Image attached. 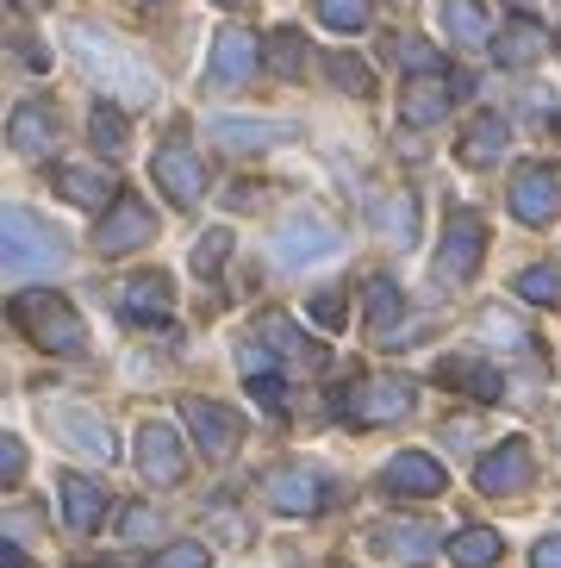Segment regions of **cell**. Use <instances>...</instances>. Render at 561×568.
Returning a JSON list of instances; mask_svg holds the SVG:
<instances>
[{"mask_svg":"<svg viewBox=\"0 0 561 568\" xmlns=\"http://www.w3.org/2000/svg\"><path fill=\"white\" fill-rule=\"evenodd\" d=\"M69 51L82 57V69L94 75V82L113 88L119 101H132V106L156 101V75H150L144 57H132L119 38H100L94 26H69Z\"/></svg>","mask_w":561,"mask_h":568,"instance_id":"1","label":"cell"},{"mask_svg":"<svg viewBox=\"0 0 561 568\" xmlns=\"http://www.w3.org/2000/svg\"><path fill=\"white\" fill-rule=\"evenodd\" d=\"M0 244H7V275L63 268V256H69L63 232H57L50 219H38L32 206H7V219H0Z\"/></svg>","mask_w":561,"mask_h":568,"instance_id":"2","label":"cell"},{"mask_svg":"<svg viewBox=\"0 0 561 568\" xmlns=\"http://www.w3.org/2000/svg\"><path fill=\"white\" fill-rule=\"evenodd\" d=\"M13 318H19V332H32V344H44L57 356L88 351V325L63 294H13Z\"/></svg>","mask_w":561,"mask_h":568,"instance_id":"3","label":"cell"},{"mask_svg":"<svg viewBox=\"0 0 561 568\" xmlns=\"http://www.w3.org/2000/svg\"><path fill=\"white\" fill-rule=\"evenodd\" d=\"M330 406H337L349 425H394V418H406L418 406V394H412L406 375H363L356 387L330 394Z\"/></svg>","mask_w":561,"mask_h":568,"instance_id":"4","label":"cell"},{"mask_svg":"<svg viewBox=\"0 0 561 568\" xmlns=\"http://www.w3.org/2000/svg\"><path fill=\"white\" fill-rule=\"evenodd\" d=\"M44 425H50V437H63L69 450L88 456V463H113L119 456L113 425H106L94 406H82V400H44Z\"/></svg>","mask_w":561,"mask_h":568,"instance_id":"5","label":"cell"},{"mask_svg":"<svg viewBox=\"0 0 561 568\" xmlns=\"http://www.w3.org/2000/svg\"><path fill=\"white\" fill-rule=\"evenodd\" d=\"M480 256H487V225L475 213H456L443 232V251H437V282L443 287H462L480 275Z\"/></svg>","mask_w":561,"mask_h":568,"instance_id":"6","label":"cell"},{"mask_svg":"<svg viewBox=\"0 0 561 568\" xmlns=\"http://www.w3.org/2000/svg\"><path fill=\"white\" fill-rule=\"evenodd\" d=\"M113 306L125 325H163L175 313V282H169L163 268H144V275H125L113 287Z\"/></svg>","mask_w":561,"mask_h":568,"instance_id":"7","label":"cell"},{"mask_svg":"<svg viewBox=\"0 0 561 568\" xmlns=\"http://www.w3.org/2000/svg\"><path fill=\"white\" fill-rule=\"evenodd\" d=\"M530 468H537L530 444H524V437H506V444H493V450L480 456L475 487L487 494V500H506V494H524V487H530Z\"/></svg>","mask_w":561,"mask_h":568,"instance_id":"8","label":"cell"},{"mask_svg":"<svg viewBox=\"0 0 561 568\" xmlns=\"http://www.w3.org/2000/svg\"><path fill=\"white\" fill-rule=\"evenodd\" d=\"M263 500L275 506L280 518H313L318 506H325V475L306 468V463H280L263 481Z\"/></svg>","mask_w":561,"mask_h":568,"instance_id":"9","label":"cell"},{"mask_svg":"<svg viewBox=\"0 0 561 568\" xmlns=\"http://www.w3.org/2000/svg\"><path fill=\"white\" fill-rule=\"evenodd\" d=\"M344 251V232L330 225V219H318V213H299V219H287L275 232V256L280 263H325V256H337Z\"/></svg>","mask_w":561,"mask_h":568,"instance_id":"10","label":"cell"},{"mask_svg":"<svg viewBox=\"0 0 561 568\" xmlns=\"http://www.w3.org/2000/svg\"><path fill=\"white\" fill-rule=\"evenodd\" d=\"M150 175H156V187H163L175 206H194L200 194H206V169H200V156H194L187 138H169L163 151L150 156Z\"/></svg>","mask_w":561,"mask_h":568,"instance_id":"11","label":"cell"},{"mask_svg":"<svg viewBox=\"0 0 561 568\" xmlns=\"http://www.w3.org/2000/svg\"><path fill=\"white\" fill-rule=\"evenodd\" d=\"M187 432H194V444L206 450V463H225V456H237V444H244V418L232 413L225 400H187Z\"/></svg>","mask_w":561,"mask_h":568,"instance_id":"12","label":"cell"},{"mask_svg":"<svg viewBox=\"0 0 561 568\" xmlns=\"http://www.w3.org/2000/svg\"><path fill=\"white\" fill-rule=\"evenodd\" d=\"M137 475L156 487H175L187 475V450H182V437H175V425L150 418L144 432H137Z\"/></svg>","mask_w":561,"mask_h":568,"instance_id":"13","label":"cell"},{"mask_svg":"<svg viewBox=\"0 0 561 568\" xmlns=\"http://www.w3.org/2000/svg\"><path fill=\"white\" fill-rule=\"evenodd\" d=\"M380 487L399 494V500H437V494L449 487V475L430 450H399L394 463H387V475H380Z\"/></svg>","mask_w":561,"mask_h":568,"instance_id":"14","label":"cell"},{"mask_svg":"<svg viewBox=\"0 0 561 568\" xmlns=\"http://www.w3.org/2000/svg\"><path fill=\"white\" fill-rule=\"evenodd\" d=\"M368 318H375V344H387V351H399V344H412V337L425 332L387 275H375V282H368Z\"/></svg>","mask_w":561,"mask_h":568,"instance_id":"15","label":"cell"},{"mask_svg":"<svg viewBox=\"0 0 561 568\" xmlns=\"http://www.w3.org/2000/svg\"><path fill=\"white\" fill-rule=\"evenodd\" d=\"M150 232H156L150 206L137 201V194H119V201H113V219H100L94 244H100V256H125V251H137V244H150Z\"/></svg>","mask_w":561,"mask_h":568,"instance_id":"16","label":"cell"},{"mask_svg":"<svg viewBox=\"0 0 561 568\" xmlns=\"http://www.w3.org/2000/svg\"><path fill=\"white\" fill-rule=\"evenodd\" d=\"M256 63H263V44L249 32H218L213 38V57H206V82L213 88H244L249 75H256Z\"/></svg>","mask_w":561,"mask_h":568,"instance_id":"17","label":"cell"},{"mask_svg":"<svg viewBox=\"0 0 561 568\" xmlns=\"http://www.w3.org/2000/svg\"><path fill=\"white\" fill-rule=\"evenodd\" d=\"M468 75H456V82H437V75H412L406 82V94H399V119H412V125H437V119L449 113V106L468 94Z\"/></svg>","mask_w":561,"mask_h":568,"instance_id":"18","label":"cell"},{"mask_svg":"<svg viewBox=\"0 0 561 568\" xmlns=\"http://www.w3.org/2000/svg\"><path fill=\"white\" fill-rule=\"evenodd\" d=\"M512 213L524 219V225H549V219H561V182H555V169H543V163L518 169Z\"/></svg>","mask_w":561,"mask_h":568,"instance_id":"19","label":"cell"},{"mask_svg":"<svg viewBox=\"0 0 561 568\" xmlns=\"http://www.w3.org/2000/svg\"><path fill=\"white\" fill-rule=\"evenodd\" d=\"M206 138L218 151H268V144H287L294 125H280V119H213Z\"/></svg>","mask_w":561,"mask_h":568,"instance_id":"20","label":"cell"},{"mask_svg":"<svg viewBox=\"0 0 561 568\" xmlns=\"http://www.w3.org/2000/svg\"><path fill=\"white\" fill-rule=\"evenodd\" d=\"M549 51H555V32H543L537 19H512V26L493 38L499 69H530V63H543Z\"/></svg>","mask_w":561,"mask_h":568,"instance_id":"21","label":"cell"},{"mask_svg":"<svg viewBox=\"0 0 561 568\" xmlns=\"http://www.w3.org/2000/svg\"><path fill=\"white\" fill-rule=\"evenodd\" d=\"M375 550L394 556V562H406V568H418V562H430V550H437V531H430L425 518H394V525L375 531Z\"/></svg>","mask_w":561,"mask_h":568,"instance_id":"22","label":"cell"},{"mask_svg":"<svg viewBox=\"0 0 561 568\" xmlns=\"http://www.w3.org/2000/svg\"><path fill=\"white\" fill-rule=\"evenodd\" d=\"M506 144H512V125L499 113H487V119H475L462 132V144H456V156H462V169H493L499 156H506Z\"/></svg>","mask_w":561,"mask_h":568,"instance_id":"23","label":"cell"},{"mask_svg":"<svg viewBox=\"0 0 561 568\" xmlns=\"http://www.w3.org/2000/svg\"><path fill=\"white\" fill-rule=\"evenodd\" d=\"M7 138H13L19 156H50L57 151V113H50L44 101H26L13 113V125H7Z\"/></svg>","mask_w":561,"mask_h":568,"instance_id":"24","label":"cell"},{"mask_svg":"<svg viewBox=\"0 0 561 568\" xmlns=\"http://www.w3.org/2000/svg\"><path fill=\"white\" fill-rule=\"evenodd\" d=\"M437 382L456 387V394H475V400H499V394H506V375L475 363V356H443V363H437Z\"/></svg>","mask_w":561,"mask_h":568,"instance_id":"25","label":"cell"},{"mask_svg":"<svg viewBox=\"0 0 561 568\" xmlns=\"http://www.w3.org/2000/svg\"><path fill=\"white\" fill-rule=\"evenodd\" d=\"M57 494H63V518H69V531H94L100 518H106V494H100L88 475H75L69 468L63 481H57Z\"/></svg>","mask_w":561,"mask_h":568,"instance_id":"26","label":"cell"},{"mask_svg":"<svg viewBox=\"0 0 561 568\" xmlns=\"http://www.w3.org/2000/svg\"><path fill=\"white\" fill-rule=\"evenodd\" d=\"M57 194L75 206H94V213H106V201H119V182L106 175V169H57Z\"/></svg>","mask_w":561,"mask_h":568,"instance_id":"27","label":"cell"},{"mask_svg":"<svg viewBox=\"0 0 561 568\" xmlns=\"http://www.w3.org/2000/svg\"><path fill=\"white\" fill-rule=\"evenodd\" d=\"M499 556H506V537L493 525H468V531L449 537V562L456 568H493Z\"/></svg>","mask_w":561,"mask_h":568,"instance_id":"28","label":"cell"},{"mask_svg":"<svg viewBox=\"0 0 561 568\" xmlns=\"http://www.w3.org/2000/svg\"><path fill=\"white\" fill-rule=\"evenodd\" d=\"M263 337H268V351L275 356H287V363H306V368H325V351H318L306 332H294V318H280V313H268L263 318Z\"/></svg>","mask_w":561,"mask_h":568,"instance_id":"29","label":"cell"},{"mask_svg":"<svg viewBox=\"0 0 561 568\" xmlns=\"http://www.w3.org/2000/svg\"><path fill=\"white\" fill-rule=\"evenodd\" d=\"M443 32L456 38V44H487L493 26H487V7H480V0H443Z\"/></svg>","mask_w":561,"mask_h":568,"instance_id":"30","label":"cell"},{"mask_svg":"<svg viewBox=\"0 0 561 568\" xmlns=\"http://www.w3.org/2000/svg\"><path fill=\"white\" fill-rule=\"evenodd\" d=\"M375 19V0H318V26L330 32H363Z\"/></svg>","mask_w":561,"mask_h":568,"instance_id":"31","label":"cell"},{"mask_svg":"<svg viewBox=\"0 0 561 568\" xmlns=\"http://www.w3.org/2000/svg\"><path fill=\"white\" fill-rule=\"evenodd\" d=\"M518 294H524V301H537V306H561V268L530 263L524 275H518Z\"/></svg>","mask_w":561,"mask_h":568,"instance_id":"32","label":"cell"},{"mask_svg":"<svg viewBox=\"0 0 561 568\" xmlns=\"http://www.w3.org/2000/svg\"><path fill=\"white\" fill-rule=\"evenodd\" d=\"M268 63H275V75H287V82L306 75V38H299V32H275V38H268Z\"/></svg>","mask_w":561,"mask_h":568,"instance_id":"33","label":"cell"},{"mask_svg":"<svg viewBox=\"0 0 561 568\" xmlns=\"http://www.w3.org/2000/svg\"><path fill=\"white\" fill-rule=\"evenodd\" d=\"M325 69H330V82L344 88V94H368V88H375V75H368V63H363V57H349V51H337Z\"/></svg>","mask_w":561,"mask_h":568,"instance_id":"34","label":"cell"},{"mask_svg":"<svg viewBox=\"0 0 561 568\" xmlns=\"http://www.w3.org/2000/svg\"><path fill=\"white\" fill-rule=\"evenodd\" d=\"M412 232H418V219H412V201H406V194L380 206V237H387V244H412Z\"/></svg>","mask_w":561,"mask_h":568,"instance_id":"35","label":"cell"},{"mask_svg":"<svg viewBox=\"0 0 561 568\" xmlns=\"http://www.w3.org/2000/svg\"><path fill=\"white\" fill-rule=\"evenodd\" d=\"M88 132H94V144L106 156L125 151V113H119V106H94V125H88Z\"/></svg>","mask_w":561,"mask_h":568,"instance_id":"36","label":"cell"},{"mask_svg":"<svg viewBox=\"0 0 561 568\" xmlns=\"http://www.w3.org/2000/svg\"><path fill=\"white\" fill-rule=\"evenodd\" d=\"M225 256H232V232H206V237L194 244V275H200V282H213Z\"/></svg>","mask_w":561,"mask_h":568,"instance_id":"37","label":"cell"},{"mask_svg":"<svg viewBox=\"0 0 561 568\" xmlns=\"http://www.w3.org/2000/svg\"><path fill=\"white\" fill-rule=\"evenodd\" d=\"M306 318H313L318 332H344L349 325V301L330 287V294H313V306H306Z\"/></svg>","mask_w":561,"mask_h":568,"instance_id":"38","label":"cell"},{"mask_svg":"<svg viewBox=\"0 0 561 568\" xmlns=\"http://www.w3.org/2000/svg\"><path fill=\"white\" fill-rule=\"evenodd\" d=\"M119 531H125V537H132V544H150V537H156V531H163V518H156V513H150V506H125V513H119Z\"/></svg>","mask_w":561,"mask_h":568,"instance_id":"39","label":"cell"},{"mask_svg":"<svg viewBox=\"0 0 561 568\" xmlns=\"http://www.w3.org/2000/svg\"><path fill=\"white\" fill-rule=\"evenodd\" d=\"M150 568H213V550L206 544H169Z\"/></svg>","mask_w":561,"mask_h":568,"instance_id":"40","label":"cell"},{"mask_svg":"<svg viewBox=\"0 0 561 568\" xmlns=\"http://www.w3.org/2000/svg\"><path fill=\"white\" fill-rule=\"evenodd\" d=\"M399 63L412 69V75H437V69H443V57L430 51V44H418V38H399Z\"/></svg>","mask_w":561,"mask_h":568,"instance_id":"41","label":"cell"},{"mask_svg":"<svg viewBox=\"0 0 561 568\" xmlns=\"http://www.w3.org/2000/svg\"><path fill=\"white\" fill-rule=\"evenodd\" d=\"M249 394H256L268 413H280V406H287V394H280V375H249Z\"/></svg>","mask_w":561,"mask_h":568,"instance_id":"42","label":"cell"},{"mask_svg":"<svg viewBox=\"0 0 561 568\" xmlns=\"http://www.w3.org/2000/svg\"><path fill=\"white\" fill-rule=\"evenodd\" d=\"M0 475H7V481H19V475H26V444H19V437H7V444H0Z\"/></svg>","mask_w":561,"mask_h":568,"instance_id":"43","label":"cell"},{"mask_svg":"<svg viewBox=\"0 0 561 568\" xmlns=\"http://www.w3.org/2000/svg\"><path fill=\"white\" fill-rule=\"evenodd\" d=\"M530 568H561V531H555V537H543V544L530 550Z\"/></svg>","mask_w":561,"mask_h":568,"instance_id":"44","label":"cell"},{"mask_svg":"<svg viewBox=\"0 0 561 568\" xmlns=\"http://www.w3.org/2000/svg\"><path fill=\"white\" fill-rule=\"evenodd\" d=\"M100 568H137V562H132V556H106Z\"/></svg>","mask_w":561,"mask_h":568,"instance_id":"45","label":"cell"},{"mask_svg":"<svg viewBox=\"0 0 561 568\" xmlns=\"http://www.w3.org/2000/svg\"><path fill=\"white\" fill-rule=\"evenodd\" d=\"M218 7H249V0H218Z\"/></svg>","mask_w":561,"mask_h":568,"instance_id":"46","label":"cell"},{"mask_svg":"<svg viewBox=\"0 0 561 568\" xmlns=\"http://www.w3.org/2000/svg\"><path fill=\"white\" fill-rule=\"evenodd\" d=\"M137 7H150V0H137Z\"/></svg>","mask_w":561,"mask_h":568,"instance_id":"47","label":"cell"},{"mask_svg":"<svg viewBox=\"0 0 561 568\" xmlns=\"http://www.w3.org/2000/svg\"><path fill=\"white\" fill-rule=\"evenodd\" d=\"M555 44H561V38H555Z\"/></svg>","mask_w":561,"mask_h":568,"instance_id":"48","label":"cell"}]
</instances>
